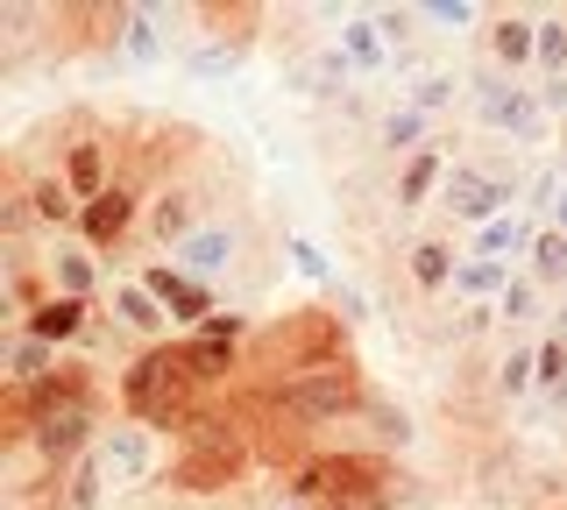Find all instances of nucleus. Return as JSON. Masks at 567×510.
<instances>
[{
    "label": "nucleus",
    "instance_id": "f257e3e1",
    "mask_svg": "<svg viewBox=\"0 0 567 510\" xmlns=\"http://www.w3.org/2000/svg\"><path fill=\"white\" fill-rule=\"evenodd\" d=\"M227 191H235L227 156H213V143H199L164 185L150 191V214H142V249H150V256H171L177 241H192L206 220L235 214V199H227Z\"/></svg>",
    "mask_w": 567,
    "mask_h": 510
},
{
    "label": "nucleus",
    "instance_id": "bb28decb",
    "mask_svg": "<svg viewBox=\"0 0 567 510\" xmlns=\"http://www.w3.org/2000/svg\"><path fill=\"white\" fill-rule=\"evenodd\" d=\"M546 333H554V341L567 347V298H554V312H546Z\"/></svg>",
    "mask_w": 567,
    "mask_h": 510
},
{
    "label": "nucleus",
    "instance_id": "4be33fe9",
    "mask_svg": "<svg viewBox=\"0 0 567 510\" xmlns=\"http://www.w3.org/2000/svg\"><path fill=\"white\" fill-rule=\"evenodd\" d=\"M546 312H554V298L532 284L525 270L504 284V298H496V326H504V333H525V326H539V333H546Z\"/></svg>",
    "mask_w": 567,
    "mask_h": 510
},
{
    "label": "nucleus",
    "instance_id": "4468645a",
    "mask_svg": "<svg viewBox=\"0 0 567 510\" xmlns=\"http://www.w3.org/2000/svg\"><path fill=\"white\" fill-rule=\"evenodd\" d=\"M433 143H447V128H440L425 107H412L404 93L377 114V149H383V164H404V156H419V149H433Z\"/></svg>",
    "mask_w": 567,
    "mask_h": 510
},
{
    "label": "nucleus",
    "instance_id": "ddd939ff",
    "mask_svg": "<svg viewBox=\"0 0 567 510\" xmlns=\"http://www.w3.org/2000/svg\"><path fill=\"white\" fill-rule=\"evenodd\" d=\"M539 214L532 206H511L504 220H489V227H475L461 249H468L475 262H496V270H525V256H532V235H539Z\"/></svg>",
    "mask_w": 567,
    "mask_h": 510
},
{
    "label": "nucleus",
    "instance_id": "1a4fd4ad",
    "mask_svg": "<svg viewBox=\"0 0 567 510\" xmlns=\"http://www.w3.org/2000/svg\"><path fill=\"white\" fill-rule=\"evenodd\" d=\"M135 277L156 291V305H164L171 320H177V333H199L213 312H227V305H220V291H206L199 277H185V270H177V262H164V256H142V270H135Z\"/></svg>",
    "mask_w": 567,
    "mask_h": 510
},
{
    "label": "nucleus",
    "instance_id": "b1692460",
    "mask_svg": "<svg viewBox=\"0 0 567 510\" xmlns=\"http://www.w3.org/2000/svg\"><path fill=\"white\" fill-rule=\"evenodd\" d=\"M419 22L433 29V37H483V22H489V8H475V0H419Z\"/></svg>",
    "mask_w": 567,
    "mask_h": 510
},
{
    "label": "nucleus",
    "instance_id": "6ab92c4d",
    "mask_svg": "<svg viewBox=\"0 0 567 510\" xmlns=\"http://www.w3.org/2000/svg\"><path fill=\"white\" fill-rule=\"evenodd\" d=\"M489 391L496 404H518L539 391V341H511V347H496V362H489Z\"/></svg>",
    "mask_w": 567,
    "mask_h": 510
},
{
    "label": "nucleus",
    "instance_id": "dca6fc26",
    "mask_svg": "<svg viewBox=\"0 0 567 510\" xmlns=\"http://www.w3.org/2000/svg\"><path fill=\"white\" fill-rule=\"evenodd\" d=\"M58 368H64V355H58V347H43L35 333H22V326L0 333V383H8V397L14 391H35V383L58 376Z\"/></svg>",
    "mask_w": 567,
    "mask_h": 510
},
{
    "label": "nucleus",
    "instance_id": "9d476101",
    "mask_svg": "<svg viewBox=\"0 0 567 510\" xmlns=\"http://www.w3.org/2000/svg\"><path fill=\"white\" fill-rule=\"evenodd\" d=\"M483 58H489V72H504V79H532V64H539V14H525V8H489V22H483Z\"/></svg>",
    "mask_w": 567,
    "mask_h": 510
},
{
    "label": "nucleus",
    "instance_id": "a211bd4d",
    "mask_svg": "<svg viewBox=\"0 0 567 510\" xmlns=\"http://www.w3.org/2000/svg\"><path fill=\"white\" fill-rule=\"evenodd\" d=\"M333 43L348 50V64H354L362 79H383V72H398V50L383 43L377 14H333Z\"/></svg>",
    "mask_w": 567,
    "mask_h": 510
},
{
    "label": "nucleus",
    "instance_id": "0eeeda50",
    "mask_svg": "<svg viewBox=\"0 0 567 510\" xmlns=\"http://www.w3.org/2000/svg\"><path fill=\"white\" fill-rule=\"evenodd\" d=\"M35 262H43V284L50 298H79V305H106V291H114V277H106V262L85 249L79 235H43L35 241Z\"/></svg>",
    "mask_w": 567,
    "mask_h": 510
},
{
    "label": "nucleus",
    "instance_id": "393cba45",
    "mask_svg": "<svg viewBox=\"0 0 567 510\" xmlns=\"http://www.w3.org/2000/svg\"><path fill=\"white\" fill-rule=\"evenodd\" d=\"M532 79H567V8L539 14V64H532Z\"/></svg>",
    "mask_w": 567,
    "mask_h": 510
},
{
    "label": "nucleus",
    "instance_id": "20e7f679",
    "mask_svg": "<svg viewBox=\"0 0 567 510\" xmlns=\"http://www.w3.org/2000/svg\"><path fill=\"white\" fill-rule=\"evenodd\" d=\"M468 114H475V128L504 135V143H518V149H539L546 135H554V121H546L532 79H504V72H489V64L468 72Z\"/></svg>",
    "mask_w": 567,
    "mask_h": 510
},
{
    "label": "nucleus",
    "instance_id": "f8f14e48",
    "mask_svg": "<svg viewBox=\"0 0 567 510\" xmlns=\"http://www.w3.org/2000/svg\"><path fill=\"white\" fill-rule=\"evenodd\" d=\"M177 22H192V8H128V22H121V58L142 64V72L164 64L171 43L192 37V29H177Z\"/></svg>",
    "mask_w": 567,
    "mask_h": 510
},
{
    "label": "nucleus",
    "instance_id": "423d86ee",
    "mask_svg": "<svg viewBox=\"0 0 567 510\" xmlns=\"http://www.w3.org/2000/svg\"><path fill=\"white\" fill-rule=\"evenodd\" d=\"M93 461L106 468V482L114 489H150V482H171V439L156 426H142V418L114 412L93 447Z\"/></svg>",
    "mask_w": 567,
    "mask_h": 510
},
{
    "label": "nucleus",
    "instance_id": "a878e982",
    "mask_svg": "<svg viewBox=\"0 0 567 510\" xmlns=\"http://www.w3.org/2000/svg\"><path fill=\"white\" fill-rule=\"evenodd\" d=\"M532 93H539L546 121H560V128H567V79H532Z\"/></svg>",
    "mask_w": 567,
    "mask_h": 510
},
{
    "label": "nucleus",
    "instance_id": "c85d7f7f",
    "mask_svg": "<svg viewBox=\"0 0 567 510\" xmlns=\"http://www.w3.org/2000/svg\"><path fill=\"white\" fill-rule=\"evenodd\" d=\"M560 178H567V149H560Z\"/></svg>",
    "mask_w": 567,
    "mask_h": 510
},
{
    "label": "nucleus",
    "instance_id": "f3484780",
    "mask_svg": "<svg viewBox=\"0 0 567 510\" xmlns=\"http://www.w3.org/2000/svg\"><path fill=\"white\" fill-rule=\"evenodd\" d=\"M93 326H100V305H79V298H43V305L29 312V326L22 333H35L43 347H79V341H93Z\"/></svg>",
    "mask_w": 567,
    "mask_h": 510
},
{
    "label": "nucleus",
    "instance_id": "39448f33",
    "mask_svg": "<svg viewBox=\"0 0 567 510\" xmlns=\"http://www.w3.org/2000/svg\"><path fill=\"white\" fill-rule=\"evenodd\" d=\"M256 256V214L248 206H235V214H220V220H206L192 241H177V249L164 262H177L185 277H199L206 291H227L241 277V262Z\"/></svg>",
    "mask_w": 567,
    "mask_h": 510
},
{
    "label": "nucleus",
    "instance_id": "aec40b11",
    "mask_svg": "<svg viewBox=\"0 0 567 510\" xmlns=\"http://www.w3.org/2000/svg\"><path fill=\"white\" fill-rule=\"evenodd\" d=\"M511 277H518V270H496V262L461 256V270H454V284H447V305H461V312H496V298H504Z\"/></svg>",
    "mask_w": 567,
    "mask_h": 510
},
{
    "label": "nucleus",
    "instance_id": "f03ea898",
    "mask_svg": "<svg viewBox=\"0 0 567 510\" xmlns=\"http://www.w3.org/2000/svg\"><path fill=\"white\" fill-rule=\"evenodd\" d=\"M248 468H256V439L241 433L235 412H213L185 439H171V489L177 497H220Z\"/></svg>",
    "mask_w": 567,
    "mask_h": 510
},
{
    "label": "nucleus",
    "instance_id": "5701e85b",
    "mask_svg": "<svg viewBox=\"0 0 567 510\" xmlns=\"http://www.w3.org/2000/svg\"><path fill=\"white\" fill-rule=\"evenodd\" d=\"M525 277H532L546 298H567V235H560V227H539V235H532Z\"/></svg>",
    "mask_w": 567,
    "mask_h": 510
},
{
    "label": "nucleus",
    "instance_id": "cd10ccee",
    "mask_svg": "<svg viewBox=\"0 0 567 510\" xmlns=\"http://www.w3.org/2000/svg\"><path fill=\"white\" fill-rule=\"evenodd\" d=\"M546 227H560V235H567V178H560V191H554V206H546Z\"/></svg>",
    "mask_w": 567,
    "mask_h": 510
},
{
    "label": "nucleus",
    "instance_id": "9b49d317",
    "mask_svg": "<svg viewBox=\"0 0 567 510\" xmlns=\"http://www.w3.org/2000/svg\"><path fill=\"white\" fill-rule=\"evenodd\" d=\"M454 135L447 143H433V149H419V156H404V164H390V206L398 214H425V206H440V185H447V170H454Z\"/></svg>",
    "mask_w": 567,
    "mask_h": 510
},
{
    "label": "nucleus",
    "instance_id": "7ed1b4c3",
    "mask_svg": "<svg viewBox=\"0 0 567 510\" xmlns=\"http://www.w3.org/2000/svg\"><path fill=\"white\" fill-rule=\"evenodd\" d=\"M511 206H525V178L504 164V156H454L447 185H440V214H447V227L475 235V227L504 220Z\"/></svg>",
    "mask_w": 567,
    "mask_h": 510
},
{
    "label": "nucleus",
    "instance_id": "2eb2a0df",
    "mask_svg": "<svg viewBox=\"0 0 567 510\" xmlns=\"http://www.w3.org/2000/svg\"><path fill=\"white\" fill-rule=\"evenodd\" d=\"M461 241L454 235H419V241H404V256H398V270H404V284H412L419 298H447L454 284V270H461Z\"/></svg>",
    "mask_w": 567,
    "mask_h": 510
},
{
    "label": "nucleus",
    "instance_id": "6e6552de",
    "mask_svg": "<svg viewBox=\"0 0 567 510\" xmlns=\"http://www.w3.org/2000/svg\"><path fill=\"white\" fill-rule=\"evenodd\" d=\"M106 333L135 341V355H142V347H171L177 320L156 305V291L142 284V277H114V291H106Z\"/></svg>",
    "mask_w": 567,
    "mask_h": 510
},
{
    "label": "nucleus",
    "instance_id": "412c9836",
    "mask_svg": "<svg viewBox=\"0 0 567 510\" xmlns=\"http://www.w3.org/2000/svg\"><path fill=\"white\" fill-rule=\"evenodd\" d=\"M404 100L440 121V114H454L461 100H468V79H461V72H440V64H412V72H404Z\"/></svg>",
    "mask_w": 567,
    "mask_h": 510
}]
</instances>
